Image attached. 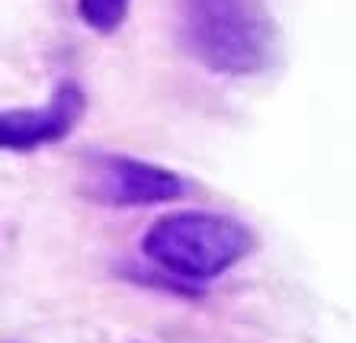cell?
<instances>
[{
    "label": "cell",
    "instance_id": "obj_1",
    "mask_svg": "<svg viewBox=\"0 0 356 343\" xmlns=\"http://www.w3.org/2000/svg\"><path fill=\"white\" fill-rule=\"evenodd\" d=\"M177 35L196 65L225 77L264 74L280 51L266 0H177Z\"/></svg>",
    "mask_w": 356,
    "mask_h": 343
},
{
    "label": "cell",
    "instance_id": "obj_2",
    "mask_svg": "<svg viewBox=\"0 0 356 343\" xmlns=\"http://www.w3.org/2000/svg\"><path fill=\"white\" fill-rule=\"evenodd\" d=\"M254 235L244 221L222 212L186 209L161 215L141 235V253L183 283H209L244 260Z\"/></svg>",
    "mask_w": 356,
    "mask_h": 343
},
{
    "label": "cell",
    "instance_id": "obj_3",
    "mask_svg": "<svg viewBox=\"0 0 356 343\" xmlns=\"http://www.w3.org/2000/svg\"><path fill=\"white\" fill-rule=\"evenodd\" d=\"M186 190L190 186L177 170L119 151H93L81 167V193L109 209L161 206L183 199Z\"/></svg>",
    "mask_w": 356,
    "mask_h": 343
},
{
    "label": "cell",
    "instance_id": "obj_4",
    "mask_svg": "<svg viewBox=\"0 0 356 343\" xmlns=\"http://www.w3.org/2000/svg\"><path fill=\"white\" fill-rule=\"evenodd\" d=\"M87 112V93L77 81H61L45 106L3 109L0 116V144L17 154L49 148L77 128Z\"/></svg>",
    "mask_w": 356,
    "mask_h": 343
},
{
    "label": "cell",
    "instance_id": "obj_5",
    "mask_svg": "<svg viewBox=\"0 0 356 343\" xmlns=\"http://www.w3.org/2000/svg\"><path fill=\"white\" fill-rule=\"evenodd\" d=\"M77 17L93 33L109 35L129 17V0H77Z\"/></svg>",
    "mask_w": 356,
    "mask_h": 343
}]
</instances>
